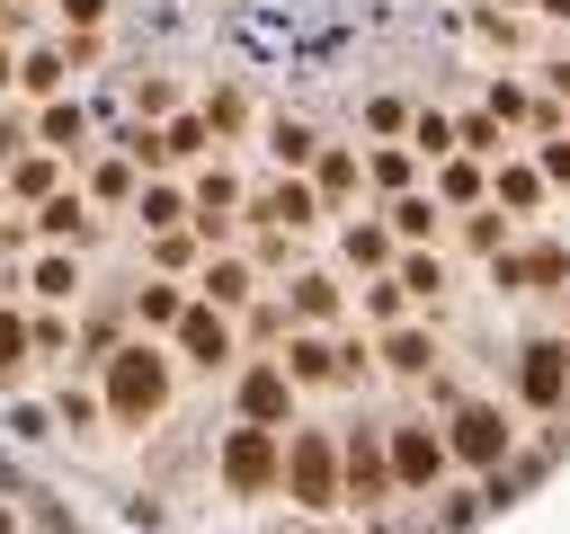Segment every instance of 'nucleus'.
<instances>
[{
  "instance_id": "37998d69",
  "label": "nucleus",
  "mask_w": 570,
  "mask_h": 534,
  "mask_svg": "<svg viewBox=\"0 0 570 534\" xmlns=\"http://www.w3.org/2000/svg\"><path fill=\"white\" fill-rule=\"evenodd\" d=\"M205 125H214V134H240V125H249L240 89H214V98H205Z\"/></svg>"
},
{
  "instance_id": "09e8293b",
  "label": "nucleus",
  "mask_w": 570,
  "mask_h": 534,
  "mask_svg": "<svg viewBox=\"0 0 570 534\" xmlns=\"http://www.w3.org/2000/svg\"><path fill=\"white\" fill-rule=\"evenodd\" d=\"M0 89H18V53H9V36H0Z\"/></svg>"
},
{
  "instance_id": "2f4dec72",
  "label": "nucleus",
  "mask_w": 570,
  "mask_h": 534,
  "mask_svg": "<svg viewBox=\"0 0 570 534\" xmlns=\"http://www.w3.org/2000/svg\"><path fill=\"white\" fill-rule=\"evenodd\" d=\"M240 338H249V347H285V338H294V312H285V303H258V312L240 320Z\"/></svg>"
},
{
  "instance_id": "5701e85b",
  "label": "nucleus",
  "mask_w": 570,
  "mask_h": 534,
  "mask_svg": "<svg viewBox=\"0 0 570 534\" xmlns=\"http://www.w3.org/2000/svg\"><path fill=\"white\" fill-rule=\"evenodd\" d=\"M134 214H142V231H178V222H187V196H178L169 178H142V196H134Z\"/></svg>"
},
{
  "instance_id": "6ab92c4d",
  "label": "nucleus",
  "mask_w": 570,
  "mask_h": 534,
  "mask_svg": "<svg viewBox=\"0 0 570 534\" xmlns=\"http://www.w3.org/2000/svg\"><path fill=\"white\" fill-rule=\"evenodd\" d=\"M62 80H71L62 44H36V53H18V89H27V98H62Z\"/></svg>"
},
{
  "instance_id": "ddd939ff",
  "label": "nucleus",
  "mask_w": 570,
  "mask_h": 534,
  "mask_svg": "<svg viewBox=\"0 0 570 534\" xmlns=\"http://www.w3.org/2000/svg\"><path fill=\"white\" fill-rule=\"evenodd\" d=\"M36 151L80 160V151H89V107H80V98H45V116H36Z\"/></svg>"
},
{
  "instance_id": "58836bf2",
  "label": "nucleus",
  "mask_w": 570,
  "mask_h": 534,
  "mask_svg": "<svg viewBox=\"0 0 570 534\" xmlns=\"http://www.w3.org/2000/svg\"><path fill=\"white\" fill-rule=\"evenodd\" d=\"M499 205L534 214V205H543V178H534V169H499Z\"/></svg>"
},
{
  "instance_id": "f3484780",
  "label": "nucleus",
  "mask_w": 570,
  "mask_h": 534,
  "mask_svg": "<svg viewBox=\"0 0 570 534\" xmlns=\"http://www.w3.org/2000/svg\"><path fill=\"white\" fill-rule=\"evenodd\" d=\"M267 160H276V169H312V160H321V134H312L303 116H276V125H267Z\"/></svg>"
},
{
  "instance_id": "a211bd4d",
  "label": "nucleus",
  "mask_w": 570,
  "mask_h": 534,
  "mask_svg": "<svg viewBox=\"0 0 570 534\" xmlns=\"http://www.w3.org/2000/svg\"><path fill=\"white\" fill-rule=\"evenodd\" d=\"M53 187H62V151H18V160H9V196L45 205Z\"/></svg>"
},
{
  "instance_id": "aec40b11",
  "label": "nucleus",
  "mask_w": 570,
  "mask_h": 534,
  "mask_svg": "<svg viewBox=\"0 0 570 534\" xmlns=\"http://www.w3.org/2000/svg\"><path fill=\"white\" fill-rule=\"evenodd\" d=\"M89 196H98V205H134V196H142V169H134L125 151H107V160H89Z\"/></svg>"
},
{
  "instance_id": "a878e982",
  "label": "nucleus",
  "mask_w": 570,
  "mask_h": 534,
  "mask_svg": "<svg viewBox=\"0 0 570 534\" xmlns=\"http://www.w3.org/2000/svg\"><path fill=\"white\" fill-rule=\"evenodd\" d=\"M481 187H490V178H481L472 151H463V160H436V205H481Z\"/></svg>"
},
{
  "instance_id": "de8ad7c7",
  "label": "nucleus",
  "mask_w": 570,
  "mask_h": 534,
  "mask_svg": "<svg viewBox=\"0 0 570 534\" xmlns=\"http://www.w3.org/2000/svg\"><path fill=\"white\" fill-rule=\"evenodd\" d=\"M18 481H27V472H18V454L0 445V498H18Z\"/></svg>"
},
{
  "instance_id": "7ed1b4c3",
  "label": "nucleus",
  "mask_w": 570,
  "mask_h": 534,
  "mask_svg": "<svg viewBox=\"0 0 570 534\" xmlns=\"http://www.w3.org/2000/svg\"><path fill=\"white\" fill-rule=\"evenodd\" d=\"M508 445H517V427H508L499 400H454V418H445V454H454L463 472H499Z\"/></svg>"
},
{
  "instance_id": "20e7f679",
  "label": "nucleus",
  "mask_w": 570,
  "mask_h": 534,
  "mask_svg": "<svg viewBox=\"0 0 570 534\" xmlns=\"http://www.w3.org/2000/svg\"><path fill=\"white\" fill-rule=\"evenodd\" d=\"M285 498H294L303 516L347 507V490H338V445H330V436H285Z\"/></svg>"
},
{
  "instance_id": "dca6fc26",
  "label": "nucleus",
  "mask_w": 570,
  "mask_h": 534,
  "mask_svg": "<svg viewBox=\"0 0 570 534\" xmlns=\"http://www.w3.org/2000/svg\"><path fill=\"white\" fill-rule=\"evenodd\" d=\"M27 294L36 303H80V258L71 249H36L27 258Z\"/></svg>"
},
{
  "instance_id": "864d4df0",
  "label": "nucleus",
  "mask_w": 570,
  "mask_h": 534,
  "mask_svg": "<svg viewBox=\"0 0 570 534\" xmlns=\"http://www.w3.org/2000/svg\"><path fill=\"white\" fill-rule=\"evenodd\" d=\"M543 9H552V18H570V0H543Z\"/></svg>"
},
{
  "instance_id": "49530a36",
  "label": "nucleus",
  "mask_w": 570,
  "mask_h": 534,
  "mask_svg": "<svg viewBox=\"0 0 570 534\" xmlns=\"http://www.w3.org/2000/svg\"><path fill=\"white\" fill-rule=\"evenodd\" d=\"M543 178H570V142H543Z\"/></svg>"
},
{
  "instance_id": "ea45409f",
  "label": "nucleus",
  "mask_w": 570,
  "mask_h": 534,
  "mask_svg": "<svg viewBox=\"0 0 570 534\" xmlns=\"http://www.w3.org/2000/svg\"><path fill=\"white\" fill-rule=\"evenodd\" d=\"M401 303H410V294H401V276H374V285H365V320H383V329H392V320H401Z\"/></svg>"
},
{
  "instance_id": "79ce46f5",
  "label": "nucleus",
  "mask_w": 570,
  "mask_h": 534,
  "mask_svg": "<svg viewBox=\"0 0 570 534\" xmlns=\"http://www.w3.org/2000/svg\"><path fill=\"white\" fill-rule=\"evenodd\" d=\"M134 116H142V125L178 116V89H169V80H142V89H134Z\"/></svg>"
},
{
  "instance_id": "e433bc0d",
  "label": "nucleus",
  "mask_w": 570,
  "mask_h": 534,
  "mask_svg": "<svg viewBox=\"0 0 570 534\" xmlns=\"http://www.w3.org/2000/svg\"><path fill=\"white\" fill-rule=\"evenodd\" d=\"M392 276H401V294H419V303H436V294H445V267H436V258H401Z\"/></svg>"
},
{
  "instance_id": "9b49d317",
  "label": "nucleus",
  "mask_w": 570,
  "mask_h": 534,
  "mask_svg": "<svg viewBox=\"0 0 570 534\" xmlns=\"http://www.w3.org/2000/svg\"><path fill=\"white\" fill-rule=\"evenodd\" d=\"M89 231H98V222H89V196H80V187H53V196L36 205V240H45V249H71V240H89Z\"/></svg>"
},
{
  "instance_id": "f257e3e1",
  "label": "nucleus",
  "mask_w": 570,
  "mask_h": 534,
  "mask_svg": "<svg viewBox=\"0 0 570 534\" xmlns=\"http://www.w3.org/2000/svg\"><path fill=\"white\" fill-rule=\"evenodd\" d=\"M98 400H107V418L116 427H151L160 409H169V347H151L142 329L98 365Z\"/></svg>"
},
{
  "instance_id": "0eeeda50",
  "label": "nucleus",
  "mask_w": 570,
  "mask_h": 534,
  "mask_svg": "<svg viewBox=\"0 0 570 534\" xmlns=\"http://www.w3.org/2000/svg\"><path fill=\"white\" fill-rule=\"evenodd\" d=\"M232 409H240L249 427H294V374H285L276 356H249L240 383H232Z\"/></svg>"
},
{
  "instance_id": "4be33fe9",
  "label": "nucleus",
  "mask_w": 570,
  "mask_h": 534,
  "mask_svg": "<svg viewBox=\"0 0 570 534\" xmlns=\"http://www.w3.org/2000/svg\"><path fill=\"white\" fill-rule=\"evenodd\" d=\"M98 418H107V400H98L89 383H62V392H53V427H62V436H98Z\"/></svg>"
},
{
  "instance_id": "f8f14e48",
  "label": "nucleus",
  "mask_w": 570,
  "mask_h": 534,
  "mask_svg": "<svg viewBox=\"0 0 570 534\" xmlns=\"http://www.w3.org/2000/svg\"><path fill=\"white\" fill-rule=\"evenodd\" d=\"M196 294H205L214 312H249V303H258V267H249V258H205V267H196Z\"/></svg>"
},
{
  "instance_id": "a19ab883",
  "label": "nucleus",
  "mask_w": 570,
  "mask_h": 534,
  "mask_svg": "<svg viewBox=\"0 0 570 534\" xmlns=\"http://www.w3.org/2000/svg\"><path fill=\"white\" fill-rule=\"evenodd\" d=\"M98 53H107V36H98V27H62V62H71V71H89Z\"/></svg>"
},
{
  "instance_id": "4468645a",
  "label": "nucleus",
  "mask_w": 570,
  "mask_h": 534,
  "mask_svg": "<svg viewBox=\"0 0 570 534\" xmlns=\"http://www.w3.org/2000/svg\"><path fill=\"white\" fill-rule=\"evenodd\" d=\"M125 312H134V329L151 338V329H178V312H187V285H169V276H142L134 294H125Z\"/></svg>"
},
{
  "instance_id": "5fc2aeb1",
  "label": "nucleus",
  "mask_w": 570,
  "mask_h": 534,
  "mask_svg": "<svg viewBox=\"0 0 570 534\" xmlns=\"http://www.w3.org/2000/svg\"><path fill=\"white\" fill-rule=\"evenodd\" d=\"M0 231H9V222H0Z\"/></svg>"
},
{
  "instance_id": "412c9836",
  "label": "nucleus",
  "mask_w": 570,
  "mask_h": 534,
  "mask_svg": "<svg viewBox=\"0 0 570 534\" xmlns=\"http://www.w3.org/2000/svg\"><path fill=\"white\" fill-rule=\"evenodd\" d=\"M356 187H365V160H356V151H321V160H312V196H321V205H338V196H356Z\"/></svg>"
},
{
  "instance_id": "9d476101",
  "label": "nucleus",
  "mask_w": 570,
  "mask_h": 534,
  "mask_svg": "<svg viewBox=\"0 0 570 534\" xmlns=\"http://www.w3.org/2000/svg\"><path fill=\"white\" fill-rule=\"evenodd\" d=\"M249 222H258V231H312V222H321L312 178H276V187H258V196H249Z\"/></svg>"
},
{
  "instance_id": "bb28decb",
  "label": "nucleus",
  "mask_w": 570,
  "mask_h": 534,
  "mask_svg": "<svg viewBox=\"0 0 570 534\" xmlns=\"http://www.w3.org/2000/svg\"><path fill=\"white\" fill-rule=\"evenodd\" d=\"M410 169H419V151H410V142H383V151L365 160V178H374L383 196H410Z\"/></svg>"
},
{
  "instance_id": "4c0bfd02",
  "label": "nucleus",
  "mask_w": 570,
  "mask_h": 534,
  "mask_svg": "<svg viewBox=\"0 0 570 534\" xmlns=\"http://www.w3.org/2000/svg\"><path fill=\"white\" fill-rule=\"evenodd\" d=\"M27 347H36V356H71V320H62V312H36V320H27Z\"/></svg>"
},
{
  "instance_id": "39448f33",
  "label": "nucleus",
  "mask_w": 570,
  "mask_h": 534,
  "mask_svg": "<svg viewBox=\"0 0 570 534\" xmlns=\"http://www.w3.org/2000/svg\"><path fill=\"white\" fill-rule=\"evenodd\" d=\"M383 454H392V490H410V498H436V481L454 472V454H445V436L428 418H401L383 436Z\"/></svg>"
},
{
  "instance_id": "c03bdc74",
  "label": "nucleus",
  "mask_w": 570,
  "mask_h": 534,
  "mask_svg": "<svg viewBox=\"0 0 570 534\" xmlns=\"http://www.w3.org/2000/svg\"><path fill=\"white\" fill-rule=\"evenodd\" d=\"M365 125H374V134H401V125H410V107H401V98H374V107H365Z\"/></svg>"
},
{
  "instance_id": "3c124183",
  "label": "nucleus",
  "mask_w": 570,
  "mask_h": 534,
  "mask_svg": "<svg viewBox=\"0 0 570 534\" xmlns=\"http://www.w3.org/2000/svg\"><path fill=\"white\" fill-rule=\"evenodd\" d=\"M9 27H18V0H0V36H9Z\"/></svg>"
},
{
  "instance_id": "f03ea898",
  "label": "nucleus",
  "mask_w": 570,
  "mask_h": 534,
  "mask_svg": "<svg viewBox=\"0 0 570 534\" xmlns=\"http://www.w3.org/2000/svg\"><path fill=\"white\" fill-rule=\"evenodd\" d=\"M214 481H223V498H276L285 490V427H223V445H214Z\"/></svg>"
},
{
  "instance_id": "1a4fd4ad",
  "label": "nucleus",
  "mask_w": 570,
  "mask_h": 534,
  "mask_svg": "<svg viewBox=\"0 0 570 534\" xmlns=\"http://www.w3.org/2000/svg\"><path fill=\"white\" fill-rule=\"evenodd\" d=\"M517 400L525 409H561L570 400V338H534L517 356Z\"/></svg>"
},
{
  "instance_id": "8fccbe9b",
  "label": "nucleus",
  "mask_w": 570,
  "mask_h": 534,
  "mask_svg": "<svg viewBox=\"0 0 570 534\" xmlns=\"http://www.w3.org/2000/svg\"><path fill=\"white\" fill-rule=\"evenodd\" d=\"M543 80H552V89H561V98H570V62H552V71H543Z\"/></svg>"
},
{
  "instance_id": "f704fd0d",
  "label": "nucleus",
  "mask_w": 570,
  "mask_h": 534,
  "mask_svg": "<svg viewBox=\"0 0 570 534\" xmlns=\"http://www.w3.org/2000/svg\"><path fill=\"white\" fill-rule=\"evenodd\" d=\"M27 356H36V347H27V320L0 303V383H18V365H27Z\"/></svg>"
},
{
  "instance_id": "b1692460",
  "label": "nucleus",
  "mask_w": 570,
  "mask_h": 534,
  "mask_svg": "<svg viewBox=\"0 0 570 534\" xmlns=\"http://www.w3.org/2000/svg\"><path fill=\"white\" fill-rule=\"evenodd\" d=\"M285 312H294V329H321V320H338V285L330 276H294V303Z\"/></svg>"
},
{
  "instance_id": "c85d7f7f",
  "label": "nucleus",
  "mask_w": 570,
  "mask_h": 534,
  "mask_svg": "<svg viewBox=\"0 0 570 534\" xmlns=\"http://www.w3.org/2000/svg\"><path fill=\"white\" fill-rule=\"evenodd\" d=\"M45 436H62L53 400H9V445H45Z\"/></svg>"
},
{
  "instance_id": "473e14b6",
  "label": "nucleus",
  "mask_w": 570,
  "mask_h": 534,
  "mask_svg": "<svg viewBox=\"0 0 570 534\" xmlns=\"http://www.w3.org/2000/svg\"><path fill=\"white\" fill-rule=\"evenodd\" d=\"M410 151H419V160H445V151H454V125H445L436 107H428V116H410Z\"/></svg>"
},
{
  "instance_id": "2eb2a0df",
  "label": "nucleus",
  "mask_w": 570,
  "mask_h": 534,
  "mask_svg": "<svg viewBox=\"0 0 570 534\" xmlns=\"http://www.w3.org/2000/svg\"><path fill=\"white\" fill-rule=\"evenodd\" d=\"M276 365L294 374V392H303V383H338V338H321V329H294Z\"/></svg>"
},
{
  "instance_id": "6e6552de",
  "label": "nucleus",
  "mask_w": 570,
  "mask_h": 534,
  "mask_svg": "<svg viewBox=\"0 0 570 534\" xmlns=\"http://www.w3.org/2000/svg\"><path fill=\"white\" fill-rule=\"evenodd\" d=\"M338 490H347V507H383V498H392V454H383L374 427H356V436L338 445Z\"/></svg>"
},
{
  "instance_id": "7c9ffc66",
  "label": "nucleus",
  "mask_w": 570,
  "mask_h": 534,
  "mask_svg": "<svg viewBox=\"0 0 570 534\" xmlns=\"http://www.w3.org/2000/svg\"><path fill=\"white\" fill-rule=\"evenodd\" d=\"M196 249H205L196 231H151V267H169V276H187V267H205Z\"/></svg>"
},
{
  "instance_id": "72a5a7b5",
  "label": "nucleus",
  "mask_w": 570,
  "mask_h": 534,
  "mask_svg": "<svg viewBox=\"0 0 570 534\" xmlns=\"http://www.w3.org/2000/svg\"><path fill=\"white\" fill-rule=\"evenodd\" d=\"M454 151H472V160H490V151H499V116H490V107H472V116L454 125Z\"/></svg>"
},
{
  "instance_id": "cd10ccee",
  "label": "nucleus",
  "mask_w": 570,
  "mask_h": 534,
  "mask_svg": "<svg viewBox=\"0 0 570 534\" xmlns=\"http://www.w3.org/2000/svg\"><path fill=\"white\" fill-rule=\"evenodd\" d=\"M338 249H347V267H383L392 258V222H347Z\"/></svg>"
},
{
  "instance_id": "c756f323",
  "label": "nucleus",
  "mask_w": 570,
  "mask_h": 534,
  "mask_svg": "<svg viewBox=\"0 0 570 534\" xmlns=\"http://www.w3.org/2000/svg\"><path fill=\"white\" fill-rule=\"evenodd\" d=\"M436 231V196H392V240H428Z\"/></svg>"
},
{
  "instance_id": "423d86ee",
  "label": "nucleus",
  "mask_w": 570,
  "mask_h": 534,
  "mask_svg": "<svg viewBox=\"0 0 570 534\" xmlns=\"http://www.w3.org/2000/svg\"><path fill=\"white\" fill-rule=\"evenodd\" d=\"M169 338H178V356H187L196 374H223V365L240 356V320H232V312H214L205 294H187V312H178V329H169Z\"/></svg>"
},
{
  "instance_id": "a18cd8bd",
  "label": "nucleus",
  "mask_w": 570,
  "mask_h": 534,
  "mask_svg": "<svg viewBox=\"0 0 570 534\" xmlns=\"http://www.w3.org/2000/svg\"><path fill=\"white\" fill-rule=\"evenodd\" d=\"M53 9H62V27H98L107 18V0H53Z\"/></svg>"
},
{
  "instance_id": "603ef678",
  "label": "nucleus",
  "mask_w": 570,
  "mask_h": 534,
  "mask_svg": "<svg viewBox=\"0 0 570 534\" xmlns=\"http://www.w3.org/2000/svg\"><path fill=\"white\" fill-rule=\"evenodd\" d=\"M0 534H18V507H9V498H0Z\"/></svg>"
},
{
  "instance_id": "c9c22d12",
  "label": "nucleus",
  "mask_w": 570,
  "mask_h": 534,
  "mask_svg": "<svg viewBox=\"0 0 570 534\" xmlns=\"http://www.w3.org/2000/svg\"><path fill=\"white\" fill-rule=\"evenodd\" d=\"M205 134H214L205 116H169V125H160V142H169V160H196V151H205Z\"/></svg>"
},
{
  "instance_id": "393cba45",
  "label": "nucleus",
  "mask_w": 570,
  "mask_h": 534,
  "mask_svg": "<svg viewBox=\"0 0 570 534\" xmlns=\"http://www.w3.org/2000/svg\"><path fill=\"white\" fill-rule=\"evenodd\" d=\"M383 365H392V374H428V365H436V338L392 320V329H383Z\"/></svg>"
}]
</instances>
